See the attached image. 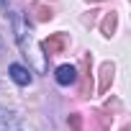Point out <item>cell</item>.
<instances>
[{
    "label": "cell",
    "instance_id": "6da1fadb",
    "mask_svg": "<svg viewBox=\"0 0 131 131\" xmlns=\"http://www.w3.org/2000/svg\"><path fill=\"white\" fill-rule=\"evenodd\" d=\"M57 82L62 85V88H67V85H72L75 80H77V72H75V67L72 64H62V67H57Z\"/></svg>",
    "mask_w": 131,
    "mask_h": 131
},
{
    "label": "cell",
    "instance_id": "7a4b0ae2",
    "mask_svg": "<svg viewBox=\"0 0 131 131\" xmlns=\"http://www.w3.org/2000/svg\"><path fill=\"white\" fill-rule=\"evenodd\" d=\"M8 72H10V80H13L16 85H28V82H31V72L23 67V64H10Z\"/></svg>",
    "mask_w": 131,
    "mask_h": 131
},
{
    "label": "cell",
    "instance_id": "3957f363",
    "mask_svg": "<svg viewBox=\"0 0 131 131\" xmlns=\"http://www.w3.org/2000/svg\"><path fill=\"white\" fill-rule=\"evenodd\" d=\"M18 121V116L13 111H5V108H0V131H8L13 123Z\"/></svg>",
    "mask_w": 131,
    "mask_h": 131
}]
</instances>
